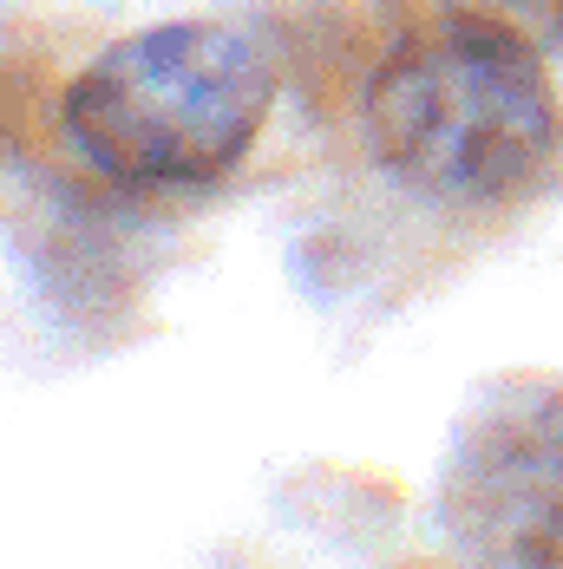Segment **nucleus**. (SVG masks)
Here are the masks:
<instances>
[{
  "label": "nucleus",
  "mask_w": 563,
  "mask_h": 569,
  "mask_svg": "<svg viewBox=\"0 0 563 569\" xmlns=\"http://www.w3.org/2000/svg\"><path fill=\"white\" fill-rule=\"evenodd\" d=\"M374 164L433 203H498L557 144V92L537 40L505 27L419 20L374 66L367 99Z\"/></svg>",
  "instance_id": "1"
},
{
  "label": "nucleus",
  "mask_w": 563,
  "mask_h": 569,
  "mask_svg": "<svg viewBox=\"0 0 563 569\" xmlns=\"http://www.w3.org/2000/svg\"><path fill=\"white\" fill-rule=\"evenodd\" d=\"M276 106L269 53L224 20H165L112 40L66 99L59 124L118 183L184 190L243 164Z\"/></svg>",
  "instance_id": "2"
},
{
  "label": "nucleus",
  "mask_w": 563,
  "mask_h": 569,
  "mask_svg": "<svg viewBox=\"0 0 563 569\" xmlns=\"http://www.w3.org/2000/svg\"><path fill=\"white\" fill-rule=\"evenodd\" d=\"M439 523L485 569H563V380H498L458 419Z\"/></svg>",
  "instance_id": "3"
},
{
  "label": "nucleus",
  "mask_w": 563,
  "mask_h": 569,
  "mask_svg": "<svg viewBox=\"0 0 563 569\" xmlns=\"http://www.w3.org/2000/svg\"><path fill=\"white\" fill-rule=\"evenodd\" d=\"M419 20H465V27H505L517 40L557 47L563 0H419Z\"/></svg>",
  "instance_id": "4"
}]
</instances>
